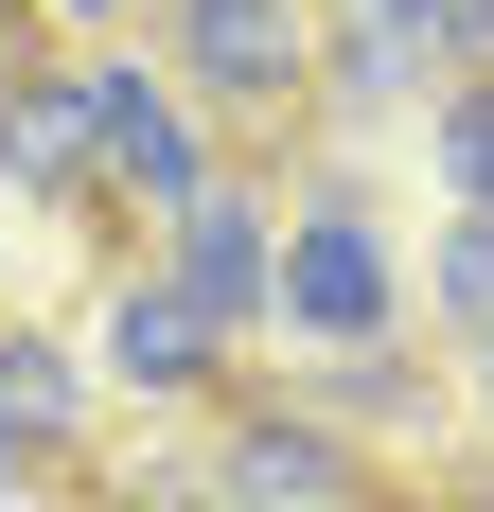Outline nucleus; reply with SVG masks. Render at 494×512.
<instances>
[{
	"label": "nucleus",
	"instance_id": "f257e3e1",
	"mask_svg": "<svg viewBox=\"0 0 494 512\" xmlns=\"http://www.w3.org/2000/svg\"><path fill=\"white\" fill-rule=\"evenodd\" d=\"M159 71L195 106H230V142H318V0H142Z\"/></svg>",
	"mask_w": 494,
	"mask_h": 512
},
{
	"label": "nucleus",
	"instance_id": "f03ea898",
	"mask_svg": "<svg viewBox=\"0 0 494 512\" xmlns=\"http://www.w3.org/2000/svg\"><path fill=\"white\" fill-rule=\"evenodd\" d=\"M265 318H300V336H389L406 318V248L353 177H300L283 248H265Z\"/></svg>",
	"mask_w": 494,
	"mask_h": 512
},
{
	"label": "nucleus",
	"instance_id": "7ed1b4c3",
	"mask_svg": "<svg viewBox=\"0 0 494 512\" xmlns=\"http://www.w3.org/2000/svg\"><path fill=\"white\" fill-rule=\"evenodd\" d=\"M195 460H212L230 512H371V495H389V460H371L336 407H247V389L195 407Z\"/></svg>",
	"mask_w": 494,
	"mask_h": 512
},
{
	"label": "nucleus",
	"instance_id": "20e7f679",
	"mask_svg": "<svg viewBox=\"0 0 494 512\" xmlns=\"http://www.w3.org/2000/svg\"><path fill=\"white\" fill-rule=\"evenodd\" d=\"M0 177L36 212H106V89H89V53H0Z\"/></svg>",
	"mask_w": 494,
	"mask_h": 512
},
{
	"label": "nucleus",
	"instance_id": "39448f33",
	"mask_svg": "<svg viewBox=\"0 0 494 512\" xmlns=\"http://www.w3.org/2000/svg\"><path fill=\"white\" fill-rule=\"evenodd\" d=\"M89 89H106V212H159V195H195L212 177V106L159 71V53L89 36Z\"/></svg>",
	"mask_w": 494,
	"mask_h": 512
},
{
	"label": "nucleus",
	"instance_id": "423d86ee",
	"mask_svg": "<svg viewBox=\"0 0 494 512\" xmlns=\"http://www.w3.org/2000/svg\"><path fill=\"white\" fill-rule=\"evenodd\" d=\"M89 477V354L0 318V495H71Z\"/></svg>",
	"mask_w": 494,
	"mask_h": 512
},
{
	"label": "nucleus",
	"instance_id": "0eeeda50",
	"mask_svg": "<svg viewBox=\"0 0 494 512\" xmlns=\"http://www.w3.org/2000/svg\"><path fill=\"white\" fill-rule=\"evenodd\" d=\"M230 354H247V336L177 283V265L106 301V389H142V407H212V389H230Z\"/></svg>",
	"mask_w": 494,
	"mask_h": 512
},
{
	"label": "nucleus",
	"instance_id": "6e6552de",
	"mask_svg": "<svg viewBox=\"0 0 494 512\" xmlns=\"http://www.w3.org/2000/svg\"><path fill=\"white\" fill-rule=\"evenodd\" d=\"M159 230H177V283H195L230 336H265V248H283V212L247 195V159H230V177H195V195H159Z\"/></svg>",
	"mask_w": 494,
	"mask_h": 512
},
{
	"label": "nucleus",
	"instance_id": "1a4fd4ad",
	"mask_svg": "<svg viewBox=\"0 0 494 512\" xmlns=\"http://www.w3.org/2000/svg\"><path fill=\"white\" fill-rule=\"evenodd\" d=\"M406 89H442L424 18L406 0H318V106H406Z\"/></svg>",
	"mask_w": 494,
	"mask_h": 512
},
{
	"label": "nucleus",
	"instance_id": "9d476101",
	"mask_svg": "<svg viewBox=\"0 0 494 512\" xmlns=\"http://www.w3.org/2000/svg\"><path fill=\"white\" fill-rule=\"evenodd\" d=\"M442 177L459 212H494V71H442Z\"/></svg>",
	"mask_w": 494,
	"mask_h": 512
},
{
	"label": "nucleus",
	"instance_id": "9b49d317",
	"mask_svg": "<svg viewBox=\"0 0 494 512\" xmlns=\"http://www.w3.org/2000/svg\"><path fill=\"white\" fill-rule=\"evenodd\" d=\"M442 318H459V336L494 318V212H459V230H442Z\"/></svg>",
	"mask_w": 494,
	"mask_h": 512
},
{
	"label": "nucleus",
	"instance_id": "f8f14e48",
	"mask_svg": "<svg viewBox=\"0 0 494 512\" xmlns=\"http://www.w3.org/2000/svg\"><path fill=\"white\" fill-rule=\"evenodd\" d=\"M406 18H424V53H442V71H494V0H406Z\"/></svg>",
	"mask_w": 494,
	"mask_h": 512
},
{
	"label": "nucleus",
	"instance_id": "ddd939ff",
	"mask_svg": "<svg viewBox=\"0 0 494 512\" xmlns=\"http://www.w3.org/2000/svg\"><path fill=\"white\" fill-rule=\"evenodd\" d=\"M36 18H89V36H106V18H142V0H36Z\"/></svg>",
	"mask_w": 494,
	"mask_h": 512
},
{
	"label": "nucleus",
	"instance_id": "4468645a",
	"mask_svg": "<svg viewBox=\"0 0 494 512\" xmlns=\"http://www.w3.org/2000/svg\"><path fill=\"white\" fill-rule=\"evenodd\" d=\"M0 53H36V0H0Z\"/></svg>",
	"mask_w": 494,
	"mask_h": 512
},
{
	"label": "nucleus",
	"instance_id": "2eb2a0df",
	"mask_svg": "<svg viewBox=\"0 0 494 512\" xmlns=\"http://www.w3.org/2000/svg\"><path fill=\"white\" fill-rule=\"evenodd\" d=\"M477 424H494V318H477Z\"/></svg>",
	"mask_w": 494,
	"mask_h": 512
}]
</instances>
